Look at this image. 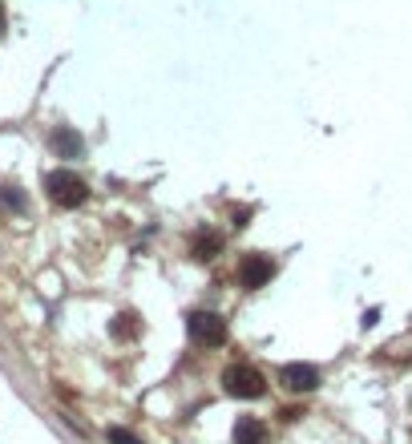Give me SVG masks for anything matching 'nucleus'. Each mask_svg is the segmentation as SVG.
<instances>
[{"label": "nucleus", "mask_w": 412, "mask_h": 444, "mask_svg": "<svg viewBox=\"0 0 412 444\" xmlns=\"http://www.w3.org/2000/svg\"><path fill=\"white\" fill-rule=\"evenodd\" d=\"M186 332L199 347H223L226 344V319L223 315H214V311H190Z\"/></svg>", "instance_id": "3"}, {"label": "nucleus", "mask_w": 412, "mask_h": 444, "mask_svg": "<svg viewBox=\"0 0 412 444\" xmlns=\"http://www.w3.org/2000/svg\"><path fill=\"white\" fill-rule=\"evenodd\" d=\"M190 255L199 263H211V259H218L223 255V235H214V231H194V238H190Z\"/></svg>", "instance_id": "6"}, {"label": "nucleus", "mask_w": 412, "mask_h": 444, "mask_svg": "<svg viewBox=\"0 0 412 444\" xmlns=\"http://www.w3.org/2000/svg\"><path fill=\"white\" fill-rule=\"evenodd\" d=\"M235 444H267V424L255 416H238L235 420Z\"/></svg>", "instance_id": "8"}, {"label": "nucleus", "mask_w": 412, "mask_h": 444, "mask_svg": "<svg viewBox=\"0 0 412 444\" xmlns=\"http://www.w3.org/2000/svg\"><path fill=\"white\" fill-rule=\"evenodd\" d=\"M0 202H4L9 210H25V198L16 194L13 186H4V190H0Z\"/></svg>", "instance_id": "11"}, {"label": "nucleus", "mask_w": 412, "mask_h": 444, "mask_svg": "<svg viewBox=\"0 0 412 444\" xmlns=\"http://www.w3.org/2000/svg\"><path fill=\"white\" fill-rule=\"evenodd\" d=\"M223 392L235 396V400H259L267 392V376L255 364H231L223 371Z\"/></svg>", "instance_id": "1"}, {"label": "nucleus", "mask_w": 412, "mask_h": 444, "mask_svg": "<svg viewBox=\"0 0 412 444\" xmlns=\"http://www.w3.org/2000/svg\"><path fill=\"white\" fill-rule=\"evenodd\" d=\"M300 416H303L300 408H283V412H279V420H283V424H287V420H300Z\"/></svg>", "instance_id": "12"}, {"label": "nucleus", "mask_w": 412, "mask_h": 444, "mask_svg": "<svg viewBox=\"0 0 412 444\" xmlns=\"http://www.w3.org/2000/svg\"><path fill=\"white\" fill-rule=\"evenodd\" d=\"M45 190H49V198L57 202V206H65V210H77L89 198L85 178H77L73 170H53L49 178H45Z\"/></svg>", "instance_id": "2"}, {"label": "nucleus", "mask_w": 412, "mask_h": 444, "mask_svg": "<svg viewBox=\"0 0 412 444\" xmlns=\"http://www.w3.org/2000/svg\"><path fill=\"white\" fill-rule=\"evenodd\" d=\"M110 332H113V339H134V335L142 332V323H137L134 311H122V315H113Z\"/></svg>", "instance_id": "9"}, {"label": "nucleus", "mask_w": 412, "mask_h": 444, "mask_svg": "<svg viewBox=\"0 0 412 444\" xmlns=\"http://www.w3.org/2000/svg\"><path fill=\"white\" fill-rule=\"evenodd\" d=\"M319 380H324V376H319V368H312V364H283V368H279V384H283L287 392H300V396L315 392Z\"/></svg>", "instance_id": "4"}, {"label": "nucleus", "mask_w": 412, "mask_h": 444, "mask_svg": "<svg viewBox=\"0 0 412 444\" xmlns=\"http://www.w3.org/2000/svg\"><path fill=\"white\" fill-rule=\"evenodd\" d=\"M0 28H4V9H0Z\"/></svg>", "instance_id": "13"}, {"label": "nucleus", "mask_w": 412, "mask_h": 444, "mask_svg": "<svg viewBox=\"0 0 412 444\" xmlns=\"http://www.w3.org/2000/svg\"><path fill=\"white\" fill-rule=\"evenodd\" d=\"M275 279V263L267 255H247V259L238 263V283L247 287V291H259Z\"/></svg>", "instance_id": "5"}, {"label": "nucleus", "mask_w": 412, "mask_h": 444, "mask_svg": "<svg viewBox=\"0 0 412 444\" xmlns=\"http://www.w3.org/2000/svg\"><path fill=\"white\" fill-rule=\"evenodd\" d=\"M53 149H57V158H85V142H81V134L77 130H57L53 134Z\"/></svg>", "instance_id": "7"}, {"label": "nucleus", "mask_w": 412, "mask_h": 444, "mask_svg": "<svg viewBox=\"0 0 412 444\" xmlns=\"http://www.w3.org/2000/svg\"><path fill=\"white\" fill-rule=\"evenodd\" d=\"M105 440L110 444H142V436H134V432L122 428V424H113V428H105Z\"/></svg>", "instance_id": "10"}]
</instances>
